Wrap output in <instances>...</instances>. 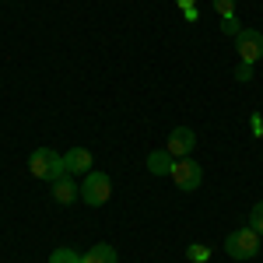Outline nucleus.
Here are the masks:
<instances>
[{"label":"nucleus","instance_id":"1","mask_svg":"<svg viewBox=\"0 0 263 263\" xmlns=\"http://www.w3.org/2000/svg\"><path fill=\"white\" fill-rule=\"evenodd\" d=\"M28 168H32V176H35V179H46V182H57V179H63V176H67L63 155H57L53 147H39V151H32Z\"/></svg>","mask_w":263,"mask_h":263},{"label":"nucleus","instance_id":"2","mask_svg":"<svg viewBox=\"0 0 263 263\" xmlns=\"http://www.w3.org/2000/svg\"><path fill=\"white\" fill-rule=\"evenodd\" d=\"M224 253L232 260H253L260 253V235L253 228H235L228 239H224Z\"/></svg>","mask_w":263,"mask_h":263},{"label":"nucleus","instance_id":"3","mask_svg":"<svg viewBox=\"0 0 263 263\" xmlns=\"http://www.w3.org/2000/svg\"><path fill=\"white\" fill-rule=\"evenodd\" d=\"M109 197H112V179L105 172H88L84 176V186H81V200L88 207H102Z\"/></svg>","mask_w":263,"mask_h":263},{"label":"nucleus","instance_id":"4","mask_svg":"<svg viewBox=\"0 0 263 263\" xmlns=\"http://www.w3.org/2000/svg\"><path fill=\"white\" fill-rule=\"evenodd\" d=\"M168 176H172V182H176L179 190L193 193V190H200V182H203V168H200V162H190V158H176Z\"/></svg>","mask_w":263,"mask_h":263},{"label":"nucleus","instance_id":"5","mask_svg":"<svg viewBox=\"0 0 263 263\" xmlns=\"http://www.w3.org/2000/svg\"><path fill=\"white\" fill-rule=\"evenodd\" d=\"M235 49H239V60L256 63L263 57V32H256V28H242V32L235 35Z\"/></svg>","mask_w":263,"mask_h":263},{"label":"nucleus","instance_id":"6","mask_svg":"<svg viewBox=\"0 0 263 263\" xmlns=\"http://www.w3.org/2000/svg\"><path fill=\"white\" fill-rule=\"evenodd\" d=\"M193 147H197V134H193L190 126H176V130L168 134V147H165V151H168L172 158H190Z\"/></svg>","mask_w":263,"mask_h":263},{"label":"nucleus","instance_id":"7","mask_svg":"<svg viewBox=\"0 0 263 263\" xmlns=\"http://www.w3.org/2000/svg\"><path fill=\"white\" fill-rule=\"evenodd\" d=\"M63 165H67V176L91 172V151H88V147H70V151L63 155Z\"/></svg>","mask_w":263,"mask_h":263},{"label":"nucleus","instance_id":"8","mask_svg":"<svg viewBox=\"0 0 263 263\" xmlns=\"http://www.w3.org/2000/svg\"><path fill=\"white\" fill-rule=\"evenodd\" d=\"M78 197H81V186H74L70 176H63V179L53 182V200L57 203H74Z\"/></svg>","mask_w":263,"mask_h":263},{"label":"nucleus","instance_id":"9","mask_svg":"<svg viewBox=\"0 0 263 263\" xmlns=\"http://www.w3.org/2000/svg\"><path fill=\"white\" fill-rule=\"evenodd\" d=\"M172 162H176V158H172L168 151H151V155H147V172H151V176H168V172H172Z\"/></svg>","mask_w":263,"mask_h":263},{"label":"nucleus","instance_id":"10","mask_svg":"<svg viewBox=\"0 0 263 263\" xmlns=\"http://www.w3.org/2000/svg\"><path fill=\"white\" fill-rule=\"evenodd\" d=\"M81 260H84V263H120V256H116V249H112V246L99 242V246H91Z\"/></svg>","mask_w":263,"mask_h":263},{"label":"nucleus","instance_id":"11","mask_svg":"<svg viewBox=\"0 0 263 263\" xmlns=\"http://www.w3.org/2000/svg\"><path fill=\"white\" fill-rule=\"evenodd\" d=\"M49 263H84V260L70 249V246H60V249H53V253H49Z\"/></svg>","mask_w":263,"mask_h":263},{"label":"nucleus","instance_id":"12","mask_svg":"<svg viewBox=\"0 0 263 263\" xmlns=\"http://www.w3.org/2000/svg\"><path fill=\"white\" fill-rule=\"evenodd\" d=\"M186 256H190V263H207V260H211V249L200 246V242H193L190 249H186Z\"/></svg>","mask_w":263,"mask_h":263},{"label":"nucleus","instance_id":"13","mask_svg":"<svg viewBox=\"0 0 263 263\" xmlns=\"http://www.w3.org/2000/svg\"><path fill=\"white\" fill-rule=\"evenodd\" d=\"M249 228H253L256 235H263V200L253 203V211H249Z\"/></svg>","mask_w":263,"mask_h":263},{"label":"nucleus","instance_id":"14","mask_svg":"<svg viewBox=\"0 0 263 263\" xmlns=\"http://www.w3.org/2000/svg\"><path fill=\"white\" fill-rule=\"evenodd\" d=\"M211 4L221 18H235V0H211Z\"/></svg>","mask_w":263,"mask_h":263},{"label":"nucleus","instance_id":"15","mask_svg":"<svg viewBox=\"0 0 263 263\" xmlns=\"http://www.w3.org/2000/svg\"><path fill=\"white\" fill-rule=\"evenodd\" d=\"M221 32H224V35H239L242 28H239V21H235V18H221Z\"/></svg>","mask_w":263,"mask_h":263},{"label":"nucleus","instance_id":"16","mask_svg":"<svg viewBox=\"0 0 263 263\" xmlns=\"http://www.w3.org/2000/svg\"><path fill=\"white\" fill-rule=\"evenodd\" d=\"M235 78H239V81H249V78H253V63L239 60V67H235Z\"/></svg>","mask_w":263,"mask_h":263},{"label":"nucleus","instance_id":"17","mask_svg":"<svg viewBox=\"0 0 263 263\" xmlns=\"http://www.w3.org/2000/svg\"><path fill=\"white\" fill-rule=\"evenodd\" d=\"M253 137H263V116L253 112Z\"/></svg>","mask_w":263,"mask_h":263},{"label":"nucleus","instance_id":"18","mask_svg":"<svg viewBox=\"0 0 263 263\" xmlns=\"http://www.w3.org/2000/svg\"><path fill=\"white\" fill-rule=\"evenodd\" d=\"M182 18H186V21H197V4H193V7H182Z\"/></svg>","mask_w":263,"mask_h":263},{"label":"nucleus","instance_id":"19","mask_svg":"<svg viewBox=\"0 0 263 263\" xmlns=\"http://www.w3.org/2000/svg\"><path fill=\"white\" fill-rule=\"evenodd\" d=\"M176 4H179V7H193L197 0H176Z\"/></svg>","mask_w":263,"mask_h":263}]
</instances>
